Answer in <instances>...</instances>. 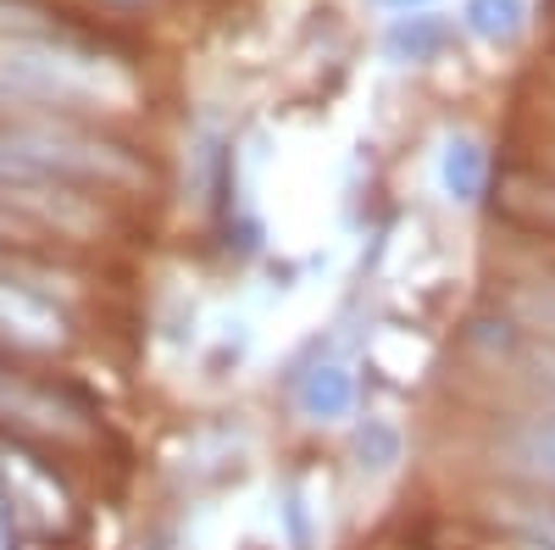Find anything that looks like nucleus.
<instances>
[{
    "label": "nucleus",
    "mask_w": 555,
    "mask_h": 550,
    "mask_svg": "<svg viewBox=\"0 0 555 550\" xmlns=\"http://www.w3.org/2000/svg\"><path fill=\"white\" fill-rule=\"evenodd\" d=\"M384 44H389L395 62H434L439 44H444V23L434 12H405V17H395Z\"/></svg>",
    "instance_id": "6"
},
{
    "label": "nucleus",
    "mask_w": 555,
    "mask_h": 550,
    "mask_svg": "<svg viewBox=\"0 0 555 550\" xmlns=\"http://www.w3.org/2000/svg\"><path fill=\"white\" fill-rule=\"evenodd\" d=\"M295 406L306 423H339L356 411V367L345 356H322L311 361L300 384H295Z\"/></svg>",
    "instance_id": "2"
},
{
    "label": "nucleus",
    "mask_w": 555,
    "mask_h": 550,
    "mask_svg": "<svg viewBox=\"0 0 555 550\" xmlns=\"http://www.w3.org/2000/svg\"><path fill=\"white\" fill-rule=\"evenodd\" d=\"M522 17H528L522 0H467V7H461L467 34L483 39V44H512L522 34Z\"/></svg>",
    "instance_id": "5"
},
{
    "label": "nucleus",
    "mask_w": 555,
    "mask_h": 550,
    "mask_svg": "<svg viewBox=\"0 0 555 550\" xmlns=\"http://www.w3.org/2000/svg\"><path fill=\"white\" fill-rule=\"evenodd\" d=\"M0 418H17V423H34V429H67V406L39 395V389H23V384L0 379Z\"/></svg>",
    "instance_id": "7"
},
{
    "label": "nucleus",
    "mask_w": 555,
    "mask_h": 550,
    "mask_svg": "<svg viewBox=\"0 0 555 550\" xmlns=\"http://www.w3.org/2000/svg\"><path fill=\"white\" fill-rule=\"evenodd\" d=\"M505 550H555V545H550V539H533V534H517Z\"/></svg>",
    "instance_id": "12"
},
{
    "label": "nucleus",
    "mask_w": 555,
    "mask_h": 550,
    "mask_svg": "<svg viewBox=\"0 0 555 550\" xmlns=\"http://www.w3.org/2000/svg\"><path fill=\"white\" fill-rule=\"evenodd\" d=\"M373 7H384V12H400V17H405V12H423L428 0H373Z\"/></svg>",
    "instance_id": "11"
},
{
    "label": "nucleus",
    "mask_w": 555,
    "mask_h": 550,
    "mask_svg": "<svg viewBox=\"0 0 555 550\" xmlns=\"http://www.w3.org/2000/svg\"><path fill=\"white\" fill-rule=\"evenodd\" d=\"M356 456H361V473H389L400 456H405V439H400V429L389 423V418H373L361 429V439H356Z\"/></svg>",
    "instance_id": "9"
},
{
    "label": "nucleus",
    "mask_w": 555,
    "mask_h": 550,
    "mask_svg": "<svg viewBox=\"0 0 555 550\" xmlns=\"http://www.w3.org/2000/svg\"><path fill=\"white\" fill-rule=\"evenodd\" d=\"M434 172H439L444 201H455V206H478L483 190H489V156H483V145L473 140V133H450V140L439 145Z\"/></svg>",
    "instance_id": "4"
},
{
    "label": "nucleus",
    "mask_w": 555,
    "mask_h": 550,
    "mask_svg": "<svg viewBox=\"0 0 555 550\" xmlns=\"http://www.w3.org/2000/svg\"><path fill=\"white\" fill-rule=\"evenodd\" d=\"M505 523H512L517 534H533V539L555 545V507H544V500H517V507H505Z\"/></svg>",
    "instance_id": "10"
},
{
    "label": "nucleus",
    "mask_w": 555,
    "mask_h": 550,
    "mask_svg": "<svg viewBox=\"0 0 555 550\" xmlns=\"http://www.w3.org/2000/svg\"><path fill=\"white\" fill-rule=\"evenodd\" d=\"M512 456H517V468H522V473H533V478L555 484V411H550V418H539L533 429H522V434H517Z\"/></svg>",
    "instance_id": "8"
},
{
    "label": "nucleus",
    "mask_w": 555,
    "mask_h": 550,
    "mask_svg": "<svg viewBox=\"0 0 555 550\" xmlns=\"http://www.w3.org/2000/svg\"><path fill=\"white\" fill-rule=\"evenodd\" d=\"M0 334L17 340V345H34V350H51L67 340V323H62V311L34 295L28 284H7L0 279Z\"/></svg>",
    "instance_id": "3"
},
{
    "label": "nucleus",
    "mask_w": 555,
    "mask_h": 550,
    "mask_svg": "<svg viewBox=\"0 0 555 550\" xmlns=\"http://www.w3.org/2000/svg\"><path fill=\"white\" fill-rule=\"evenodd\" d=\"M0 95L44 106H117L133 95V84L112 62L67 51L56 39H7L0 44Z\"/></svg>",
    "instance_id": "1"
}]
</instances>
